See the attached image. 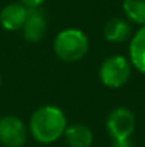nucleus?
<instances>
[{"mask_svg":"<svg viewBox=\"0 0 145 147\" xmlns=\"http://www.w3.org/2000/svg\"><path fill=\"white\" fill-rule=\"evenodd\" d=\"M67 117L64 111L53 104L39 107L30 117L29 131L37 143L51 144L64 136L67 129Z\"/></svg>","mask_w":145,"mask_h":147,"instance_id":"obj_1","label":"nucleus"},{"mask_svg":"<svg viewBox=\"0 0 145 147\" xmlns=\"http://www.w3.org/2000/svg\"><path fill=\"white\" fill-rule=\"evenodd\" d=\"M88 36L83 30L74 27L61 30L53 42V50L55 56L67 63H76L81 60L88 53Z\"/></svg>","mask_w":145,"mask_h":147,"instance_id":"obj_2","label":"nucleus"},{"mask_svg":"<svg viewBox=\"0 0 145 147\" xmlns=\"http://www.w3.org/2000/svg\"><path fill=\"white\" fill-rule=\"evenodd\" d=\"M131 69L132 64L130 59L121 54H114L102 61V64L100 66L98 77L105 87L120 89L130 80Z\"/></svg>","mask_w":145,"mask_h":147,"instance_id":"obj_3","label":"nucleus"},{"mask_svg":"<svg viewBox=\"0 0 145 147\" xmlns=\"http://www.w3.org/2000/svg\"><path fill=\"white\" fill-rule=\"evenodd\" d=\"M107 130L114 140H128L135 130V116L127 107L114 109L107 119Z\"/></svg>","mask_w":145,"mask_h":147,"instance_id":"obj_4","label":"nucleus"},{"mask_svg":"<svg viewBox=\"0 0 145 147\" xmlns=\"http://www.w3.org/2000/svg\"><path fill=\"white\" fill-rule=\"evenodd\" d=\"M27 140V127L24 121L11 114L0 119V144L4 147H23Z\"/></svg>","mask_w":145,"mask_h":147,"instance_id":"obj_5","label":"nucleus"},{"mask_svg":"<svg viewBox=\"0 0 145 147\" xmlns=\"http://www.w3.org/2000/svg\"><path fill=\"white\" fill-rule=\"evenodd\" d=\"M29 14V9L20 1H13L6 4L0 10V24L7 32L21 30Z\"/></svg>","mask_w":145,"mask_h":147,"instance_id":"obj_6","label":"nucleus"},{"mask_svg":"<svg viewBox=\"0 0 145 147\" xmlns=\"http://www.w3.org/2000/svg\"><path fill=\"white\" fill-rule=\"evenodd\" d=\"M23 36L30 43H37L43 40L47 33V20L40 9H29L26 23L21 29Z\"/></svg>","mask_w":145,"mask_h":147,"instance_id":"obj_7","label":"nucleus"},{"mask_svg":"<svg viewBox=\"0 0 145 147\" xmlns=\"http://www.w3.org/2000/svg\"><path fill=\"white\" fill-rule=\"evenodd\" d=\"M128 53L132 67L145 74V26H141L140 30L131 37Z\"/></svg>","mask_w":145,"mask_h":147,"instance_id":"obj_8","label":"nucleus"},{"mask_svg":"<svg viewBox=\"0 0 145 147\" xmlns=\"http://www.w3.org/2000/svg\"><path fill=\"white\" fill-rule=\"evenodd\" d=\"M104 37L111 43H122L131 37V24L121 17L110 19L104 26Z\"/></svg>","mask_w":145,"mask_h":147,"instance_id":"obj_9","label":"nucleus"},{"mask_svg":"<svg viewBox=\"0 0 145 147\" xmlns=\"http://www.w3.org/2000/svg\"><path fill=\"white\" fill-rule=\"evenodd\" d=\"M70 147H90L93 144L94 134L86 124H71L67 126L63 136Z\"/></svg>","mask_w":145,"mask_h":147,"instance_id":"obj_10","label":"nucleus"},{"mask_svg":"<svg viewBox=\"0 0 145 147\" xmlns=\"http://www.w3.org/2000/svg\"><path fill=\"white\" fill-rule=\"evenodd\" d=\"M122 10L130 22L145 26V0H122Z\"/></svg>","mask_w":145,"mask_h":147,"instance_id":"obj_11","label":"nucleus"},{"mask_svg":"<svg viewBox=\"0 0 145 147\" xmlns=\"http://www.w3.org/2000/svg\"><path fill=\"white\" fill-rule=\"evenodd\" d=\"M21 4H24L27 9H40L47 0H19Z\"/></svg>","mask_w":145,"mask_h":147,"instance_id":"obj_12","label":"nucleus"},{"mask_svg":"<svg viewBox=\"0 0 145 147\" xmlns=\"http://www.w3.org/2000/svg\"><path fill=\"white\" fill-rule=\"evenodd\" d=\"M112 147H132L131 140H114L112 142Z\"/></svg>","mask_w":145,"mask_h":147,"instance_id":"obj_13","label":"nucleus"},{"mask_svg":"<svg viewBox=\"0 0 145 147\" xmlns=\"http://www.w3.org/2000/svg\"><path fill=\"white\" fill-rule=\"evenodd\" d=\"M0 86H1V76H0Z\"/></svg>","mask_w":145,"mask_h":147,"instance_id":"obj_14","label":"nucleus"}]
</instances>
